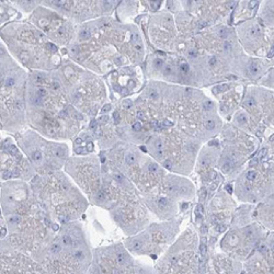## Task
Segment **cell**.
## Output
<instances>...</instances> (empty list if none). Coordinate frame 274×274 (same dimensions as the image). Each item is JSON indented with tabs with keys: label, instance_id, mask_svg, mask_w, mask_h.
<instances>
[{
	"label": "cell",
	"instance_id": "7c38bea8",
	"mask_svg": "<svg viewBox=\"0 0 274 274\" xmlns=\"http://www.w3.org/2000/svg\"><path fill=\"white\" fill-rule=\"evenodd\" d=\"M0 274H43V271L32 257L2 238L0 239Z\"/></svg>",
	"mask_w": 274,
	"mask_h": 274
},
{
	"label": "cell",
	"instance_id": "2e32d148",
	"mask_svg": "<svg viewBox=\"0 0 274 274\" xmlns=\"http://www.w3.org/2000/svg\"><path fill=\"white\" fill-rule=\"evenodd\" d=\"M11 4H12L9 1H0V26L4 22H8L11 18Z\"/></svg>",
	"mask_w": 274,
	"mask_h": 274
},
{
	"label": "cell",
	"instance_id": "74e56055",
	"mask_svg": "<svg viewBox=\"0 0 274 274\" xmlns=\"http://www.w3.org/2000/svg\"><path fill=\"white\" fill-rule=\"evenodd\" d=\"M135 87V81L134 80H130V82H128V88H134Z\"/></svg>",
	"mask_w": 274,
	"mask_h": 274
},
{
	"label": "cell",
	"instance_id": "f35d334b",
	"mask_svg": "<svg viewBox=\"0 0 274 274\" xmlns=\"http://www.w3.org/2000/svg\"><path fill=\"white\" fill-rule=\"evenodd\" d=\"M172 125V123L169 122V121H165L163 122V126H171Z\"/></svg>",
	"mask_w": 274,
	"mask_h": 274
},
{
	"label": "cell",
	"instance_id": "ba28073f",
	"mask_svg": "<svg viewBox=\"0 0 274 274\" xmlns=\"http://www.w3.org/2000/svg\"><path fill=\"white\" fill-rule=\"evenodd\" d=\"M36 176L26 155L9 134L0 132V183L21 180L30 182Z\"/></svg>",
	"mask_w": 274,
	"mask_h": 274
},
{
	"label": "cell",
	"instance_id": "3957f363",
	"mask_svg": "<svg viewBox=\"0 0 274 274\" xmlns=\"http://www.w3.org/2000/svg\"><path fill=\"white\" fill-rule=\"evenodd\" d=\"M29 184L43 209L59 226L78 219L88 206L79 189L63 172L36 174Z\"/></svg>",
	"mask_w": 274,
	"mask_h": 274
},
{
	"label": "cell",
	"instance_id": "5bb4252c",
	"mask_svg": "<svg viewBox=\"0 0 274 274\" xmlns=\"http://www.w3.org/2000/svg\"><path fill=\"white\" fill-rule=\"evenodd\" d=\"M242 262L227 254L212 253L201 262V274H241Z\"/></svg>",
	"mask_w": 274,
	"mask_h": 274
},
{
	"label": "cell",
	"instance_id": "60d3db41",
	"mask_svg": "<svg viewBox=\"0 0 274 274\" xmlns=\"http://www.w3.org/2000/svg\"><path fill=\"white\" fill-rule=\"evenodd\" d=\"M269 56H270V57H272V56H273V47H272V48H271L270 53H269Z\"/></svg>",
	"mask_w": 274,
	"mask_h": 274
},
{
	"label": "cell",
	"instance_id": "5b68a950",
	"mask_svg": "<svg viewBox=\"0 0 274 274\" xmlns=\"http://www.w3.org/2000/svg\"><path fill=\"white\" fill-rule=\"evenodd\" d=\"M155 274H201V253L197 238L188 231L157 259Z\"/></svg>",
	"mask_w": 274,
	"mask_h": 274
},
{
	"label": "cell",
	"instance_id": "ee69618b",
	"mask_svg": "<svg viewBox=\"0 0 274 274\" xmlns=\"http://www.w3.org/2000/svg\"><path fill=\"white\" fill-rule=\"evenodd\" d=\"M87 274H92V273H90V272H88V273H87Z\"/></svg>",
	"mask_w": 274,
	"mask_h": 274
},
{
	"label": "cell",
	"instance_id": "603a6c76",
	"mask_svg": "<svg viewBox=\"0 0 274 274\" xmlns=\"http://www.w3.org/2000/svg\"><path fill=\"white\" fill-rule=\"evenodd\" d=\"M148 95H149V98L150 99H158V92L156 90H154V89H150V90L148 91Z\"/></svg>",
	"mask_w": 274,
	"mask_h": 274
},
{
	"label": "cell",
	"instance_id": "4dcf8cb0",
	"mask_svg": "<svg viewBox=\"0 0 274 274\" xmlns=\"http://www.w3.org/2000/svg\"><path fill=\"white\" fill-rule=\"evenodd\" d=\"M217 89L219 91H226L229 89V85H226V83H225V85H220V86L217 87Z\"/></svg>",
	"mask_w": 274,
	"mask_h": 274
},
{
	"label": "cell",
	"instance_id": "7a4b0ae2",
	"mask_svg": "<svg viewBox=\"0 0 274 274\" xmlns=\"http://www.w3.org/2000/svg\"><path fill=\"white\" fill-rule=\"evenodd\" d=\"M32 258L43 274H87L92 262V249L81 225L72 222L60 226Z\"/></svg>",
	"mask_w": 274,
	"mask_h": 274
},
{
	"label": "cell",
	"instance_id": "d4e9b609",
	"mask_svg": "<svg viewBox=\"0 0 274 274\" xmlns=\"http://www.w3.org/2000/svg\"><path fill=\"white\" fill-rule=\"evenodd\" d=\"M112 116H113V121H114V123H115V124H119V123L121 122V116H120V113L117 111L114 112Z\"/></svg>",
	"mask_w": 274,
	"mask_h": 274
},
{
	"label": "cell",
	"instance_id": "277c9868",
	"mask_svg": "<svg viewBox=\"0 0 274 274\" xmlns=\"http://www.w3.org/2000/svg\"><path fill=\"white\" fill-rule=\"evenodd\" d=\"M24 74L0 39V132L19 133L22 127L26 100Z\"/></svg>",
	"mask_w": 274,
	"mask_h": 274
},
{
	"label": "cell",
	"instance_id": "9c48e42d",
	"mask_svg": "<svg viewBox=\"0 0 274 274\" xmlns=\"http://www.w3.org/2000/svg\"><path fill=\"white\" fill-rule=\"evenodd\" d=\"M173 230L174 228L171 225L152 226L146 232L126 239L123 245L133 256L158 259L168 249L172 240Z\"/></svg>",
	"mask_w": 274,
	"mask_h": 274
},
{
	"label": "cell",
	"instance_id": "44dd1931",
	"mask_svg": "<svg viewBox=\"0 0 274 274\" xmlns=\"http://www.w3.org/2000/svg\"><path fill=\"white\" fill-rule=\"evenodd\" d=\"M173 74V69L171 66H166L165 67V69H163V75L165 76H170V75H172Z\"/></svg>",
	"mask_w": 274,
	"mask_h": 274
},
{
	"label": "cell",
	"instance_id": "83f0119b",
	"mask_svg": "<svg viewBox=\"0 0 274 274\" xmlns=\"http://www.w3.org/2000/svg\"><path fill=\"white\" fill-rule=\"evenodd\" d=\"M150 6L154 10H157L160 7V1H150Z\"/></svg>",
	"mask_w": 274,
	"mask_h": 274
},
{
	"label": "cell",
	"instance_id": "1f68e13d",
	"mask_svg": "<svg viewBox=\"0 0 274 274\" xmlns=\"http://www.w3.org/2000/svg\"><path fill=\"white\" fill-rule=\"evenodd\" d=\"M208 63H209V65L211 66H215L217 64V58L215 57V56H212V57L209 58Z\"/></svg>",
	"mask_w": 274,
	"mask_h": 274
},
{
	"label": "cell",
	"instance_id": "ac0fdd59",
	"mask_svg": "<svg viewBox=\"0 0 274 274\" xmlns=\"http://www.w3.org/2000/svg\"><path fill=\"white\" fill-rule=\"evenodd\" d=\"M154 66H155V68L160 69L163 66V60L160 59V58H156L155 60H154Z\"/></svg>",
	"mask_w": 274,
	"mask_h": 274
},
{
	"label": "cell",
	"instance_id": "f546056e",
	"mask_svg": "<svg viewBox=\"0 0 274 274\" xmlns=\"http://www.w3.org/2000/svg\"><path fill=\"white\" fill-rule=\"evenodd\" d=\"M181 70L184 71V72H188L189 70H190V66H189V64H187V63L181 64Z\"/></svg>",
	"mask_w": 274,
	"mask_h": 274
},
{
	"label": "cell",
	"instance_id": "30bf717a",
	"mask_svg": "<svg viewBox=\"0 0 274 274\" xmlns=\"http://www.w3.org/2000/svg\"><path fill=\"white\" fill-rule=\"evenodd\" d=\"M66 171L92 202L101 188L102 168L100 158L83 157L69 159L66 163Z\"/></svg>",
	"mask_w": 274,
	"mask_h": 274
},
{
	"label": "cell",
	"instance_id": "836d02e7",
	"mask_svg": "<svg viewBox=\"0 0 274 274\" xmlns=\"http://www.w3.org/2000/svg\"><path fill=\"white\" fill-rule=\"evenodd\" d=\"M110 110H111V105H110V104H105L104 106L102 108L101 112H102V113H105V114H106V113H108Z\"/></svg>",
	"mask_w": 274,
	"mask_h": 274
},
{
	"label": "cell",
	"instance_id": "e0dca14e",
	"mask_svg": "<svg viewBox=\"0 0 274 274\" xmlns=\"http://www.w3.org/2000/svg\"><path fill=\"white\" fill-rule=\"evenodd\" d=\"M249 70H250V72L251 74H257V72L259 71V66H258V64H256V63H252L251 65H250V67H249Z\"/></svg>",
	"mask_w": 274,
	"mask_h": 274
},
{
	"label": "cell",
	"instance_id": "484cf974",
	"mask_svg": "<svg viewBox=\"0 0 274 274\" xmlns=\"http://www.w3.org/2000/svg\"><path fill=\"white\" fill-rule=\"evenodd\" d=\"M122 105H123V108L128 109V108H130V106H132V101H130V100H128V99H125V100H123Z\"/></svg>",
	"mask_w": 274,
	"mask_h": 274
},
{
	"label": "cell",
	"instance_id": "7bdbcfd3",
	"mask_svg": "<svg viewBox=\"0 0 274 274\" xmlns=\"http://www.w3.org/2000/svg\"><path fill=\"white\" fill-rule=\"evenodd\" d=\"M136 48H137V50H141V45H139V44H137V45H136Z\"/></svg>",
	"mask_w": 274,
	"mask_h": 274
},
{
	"label": "cell",
	"instance_id": "4316f807",
	"mask_svg": "<svg viewBox=\"0 0 274 274\" xmlns=\"http://www.w3.org/2000/svg\"><path fill=\"white\" fill-rule=\"evenodd\" d=\"M203 106H204V109H205L206 111H209L211 109L213 108V103L211 101H205L203 103Z\"/></svg>",
	"mask_w": 274,
	"mask_h": 274
},
{
	"label": "cell",
	"instance_id": "8fae6325",
	"mask_svg": "<svg viewBox=\"0 0 274 274\" xmlns=\"http://www.w3.org/2000/svg\"><path fill=\"white\" fill-rule=\"evenodd\" d=\"M261 242L259 229L254 225H247L238 231L226 234L220 242L223 253L239 262H243Z\"/></svg>",
	"mask_w": 274,
	"mask_h": 274
},
{
	"label": "cell",
	"instance_id": "b9f144b4",
	"mask_svg": "<svg viewBox=\"0 0 274 274\" xmlns=\"http://www.w3.org/2000/svg\"><path fill=\"white\" fill-rule=\"evenodd\" d=\"M227 79H237V77H235V76H228V77H227Z\"/></svg>",
	"mask_w": 274,
	"mask_h": 274
},
{
	"label": "cell",
	"instance_id": "6da1fadb",
	"mask_svg": "<svg viewBox=\"0 0 274 274\" xmlns=\"http://www.w3.org/2000/svg\"><path fill=\"white\" fill-rule=\"evenodd\" d=\"M0 214L6 225V239L31 257L60 227L46 214L26 181L1 183Z\"/></svg>",
	"mask_w": 274,
	"mask_h": 274
},
{
	"label": "cell",
	"instance_id": "7402d4cb",
	"mask_svg": "<svg viewBox=\"0 0 274 274\" xmlns=\"http://www.w3.org/2000/svg\"><path fill=\"white\" fill-rule=\"evenodd\" d=\"M237 120H238V122L240 123V124H246L247 121H248V120H247V116H246L243 113H240L238 115V117H237Z\"/></svg>",
	"mask_w": 274,
	"mask_h": 274
},
{
	"label": "cell",
	"instance_id": "e575fe53",
	"mask_svg": "<svg viewBox=\"0 0 274 274\" xmlns=\"http://www.w3.org/2000/svg\"><path fill=\"white\" fill-rule=\"evenodd\" d=\"M138 39H139V36H138L137 33H133L132 36H130V41L132 42H136V41H138Z\"/></svg>",
	"mask_w": 274,
	"mask_h": 274
},
{
	"label": "cell",
	"instance_id": "9a60e30c",
	"mask_svg": "<svg viewBox=\"0 0 274 274\" xmlns=\"http://www.w3.org/2000/svg\"><path fill=\"white\" fill-rule=\"evenodd\" d=\"M150 204L154 205L158 213H161L163 215H168L173 206L172 198L163 195H156L155 197L150 200Z\"/></svg>",
	"mask_w": 274,
	"mask_h": 274
},
{
	"label": "cell",
	"instance_id": "ffe728a7",
	"mask_svg": "<svg viewBox=\"0 0 274 274\" xmlns=\"http://www.w3.org/2000/svg\"><path fill=\"white\" fill-rule=\"evenodd\" d=\"M215 122H214L213 120H208L207 122L205 123V127L207 128V130H214L215 128Z\"/></svg>",
	"mask_w": 274,
	"mask_h": 274
},
{
	"label": "cell",
	"instance_id": "8d00e7d4",
	"mask_svg": "<svg viewBox=\"0 0 274 274\" xmlns=\"http://www.w3.org/2000/svg\"><path fill=\"white\" fill-rule=\"evenodd\" d=\"M144 116H145L144 112H138V113H137V117H138V119H144Z\"/></svg>",
	"mask_w": 274,
	"mask_h": 274
},
{
	"label": "cell",
	"instance_id": "d590c367",
	"mask_svg": "<svg viewBox=\"0 0 274 274\" xmlns=\"http://www.w3.org/2000/svg\"><path fill=\"white\" fill-rule=\"evenodd\" d=\"M196 54H197V53H196L195 51H190V52H189V57H190V58H195L196 56H197Z\"/></svg>",
	"mask_w": 274,
	"mask_h": 274
},
{
	"label": "cell",
	"instance_id": "8992f818",
	"mask_svg": "<svg viewBox=\"0 0 274 274\" xmlns=\"http://www.w3.org/2000/svg\"><path fill=\"white\" fill-rule=\"evenodd\" d=\"M92 274H155L154 267L137 260L123 243L95 248L92 250Z\"/></svg>",
	"mask_w": 274,
	"mask_h": 274
},
{
	"label": "cell",
	"instance_id": "4fadbf2b",
	"mask_svg": "<svg viewBox=\"0 0 274 274\" xmlns=\"http://www.w3.org/2000/svg\"><path fill=\"white\" fill-rule=\"evenodd\" d=\"M242 272L246 274H274L273 239L261 241L250 256L242 262Z\"/></svg>",
	"mask_w": 274,
	"mask_h": 274
},
{
	"label": "cell",
	"instance_id": "f6af8a7d",
	"mask_svg": "<svg viewBox=\"0 0 274 274\" xmlns=\"http://www.w3.org/2000/svg\"><path fill=\"white\" fill-rule=\"evenodd\" d=\"M241 274H246V273H243V272H241Z\"/></svg>",
	"mask_w": 274,
	"mask_h": 274
},
{
	"label": "cell",
	"instance_id": "d6986e66",
	"mask_svg": "<svg viewBox=\"0 0 274 274\" xmlns=\"http://www.w3.org/2000/svg\"><path fill=\"white\" fill-rule=\"evenodd\" d=\"M218 35H219V37H222V39H226L228 35V31L226 28H222V29H219V31H218Z\"/></svg>",
	"mask_w": 274,
	"mask_h": 274
},
{
	"label": "cell",
	"instance_id": "52a82bcc",
	"mask_svg": "<svg viewBox=\"0 0 274 274\" xmlns=\"http://www.w3.org/2000/svg\"><path fill=\"white\" fill-rule=\"evenodd\" d=\"M13 135L17 145L26 155L30 165L37 174H47L58 171L67 160L68 148L65 145L51 147L43 145V147H37L32 138H30L26 134L22 135L20 133H15Z\"/></svg>",
	"mask_w": 274,
	"mask_h": 274
},
{
	"label": "cell",
	"instance_id": "f1b7e54d",
	"mask_svg": "<svg viewBox=\"0 0 274 274\" xmlns=\"http://www.w3.org/2000/svg\"><path fill=\"white\" fill-rule=\"evenodd\" d=\"M231 48H232L231 43H229V42H225L224 43V50H225V52H230Z\"/></svg>",
	"mask_w": 274,
	"mask_h": 274
},
{
	"label": "cell",
	"instance_id": "ab89813d",
	"mask_svg": "<svg viewBox=\"0 0 274 274\" xmlns=\"http://www.w3.org/2000/svg\"><path fill=\"white\" fill-rule=\"evenodd\" d=\"M254 6H256V2H254V1H251V2H250V4H249V7H250V8H253Z\"/></svg>",
	"mask_w": 274,
	"mask_h": 274
},
{
	"label": "cell",
	"instance_id": "d6a6232c",
	"mask_svg": "<svg viewBox=\"0 0 274 274\" xmlns=\"http://www.w3.org/2000/svg\"><path fill=\"white\" fill-rule=\"evenodd\" d=\"M141 122H135L133 125V130H141Z\"/></svg>",
	"mask_w": 274,
	"mask_h": 274
},
{
	"label": "cell",
	"instance_id": "cb8c5ba5",
	"mask_svg": "<svg viewBox=\"0 0 274 274\" xmlns=\"http://www.w3.org/2000/svg\"><path fill=\"white\" fill-rule=\"evenodd\" d=\"M246 105L249 106V108H253V106L256 105V101H254V99H253V98H248V99H247V101H246Z\"/></svg>",
	"mask_w": 274,
	"mask_h": 274
}]
</instances>
